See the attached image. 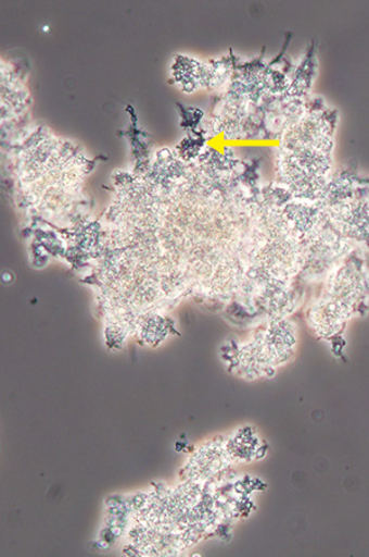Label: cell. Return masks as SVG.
<instances>
[{
    "instance_id": "1",
    "label": "cell",
    "mask_w": 369,
    "mask_h": 557,
    "mask_svg": "<svg viewBox=\"0 0 369 557\" xmlns=\"http://www.w3.org/2000/svg\"><path fill=\"white\" fill-rule=\"evenodd\" d=\"M335 122L328 110H308L285 128L279 158L280 182L293 200L318 202L332 175Z\"/></svg>"
},
{
    "instance_id": "2",
    "label": "cell",
    "mask_w": 369,
    "mask_h": 557,
    "mask_svg": "<svg viewBox=\"0 0 369 557\" xmlns=\"http://www.w3.org/2000/svg\"><path fill=\"white\" fill-rule=\"evenodd\" d=\"M325 281V290L311 305L308 321L319 336L329 337L343 330L351 315L369 300V252L354 249Z\"/></svg>"
}]
</instances>
